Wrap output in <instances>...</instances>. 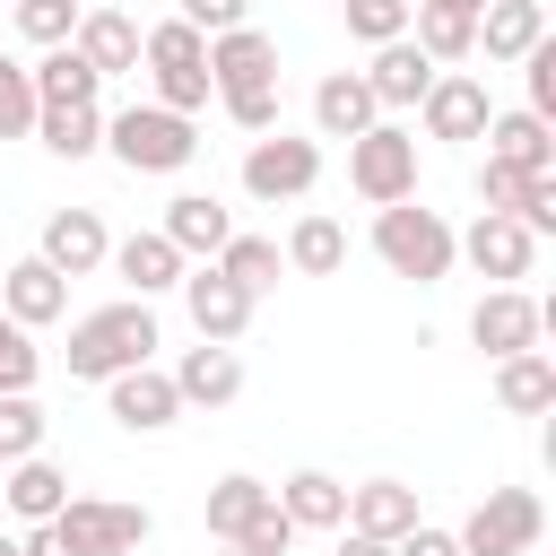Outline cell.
Returning a JSON list of instances; mask_svg holds the SVG:
<instances>
[{
	"label": "cell",
	"mask_w": 556,
	"mask_h": 556,
	"mask_svg": "<svg viewBox=\"0 0 556 556\" xmlns=\"http://www.w3.org/2000/svg\"><path fill=\"white\" fill-rule=\"evenodd\" d=\"M70 382H113V374H130V365H148L156 356V313L139 304V295H122V304H96V313H78L70 321Z\"/></svg>",
	"instance_id": "cell-1"
},
{
	"label": "cell",
	"mask_w": 556,
	"mask_h": 556,
	"mask_svg": "<svg viewBox=\"0 0 556 556\" xmlns=\"http://www.w3.org/2000/svg\"><path fill=\"white\" fill-rule=\"evenodd\" d=\"M374 261L391 269V278H417V287H434V278H452V226H443V208H417V200H391V208H374Z\"/></svg>",
	"instance_id": "cell-2"
},
{
	"label": "cell",
	"mask_w": 556,
	"mask_h": 556,
	"mask_svg": "<svg viewBox=\"0 0 556 556\" xmlns=\"http://www.w3.org/2000/svg\"><path fill=\"white\" fill-rule=\"evenodd\" d=\"M43 530H52L61 556H130V547H148L156 513L148 504H122V495H70Z\"/></svg>",
	"instance_id": "cell-3"
},
{
	"label": "cell",
	"mask_w": 556,
	"mask_h": 556,
	"mask_svg": "<svg viewBox=\"0 0 556 556\" xmlns=\"http://www.w3.org/2000/svg\"><path fill=\"white\" fill-rule=\"evenodd\" d=\"M104 148H113L122 174H182L200 156V130L182 113H165V104H130V113L104 122Z\"/></svg>",
	"instance_id": "cell-4"
},
{
	"label": "cell",
	"mask_w": 556,
	"mask_h": 556,
	"mask_svg": "<svg viewBox=\"0 0 556 556\" xmlns=\"http://www.w3.org/2000/svg\"><path fill=\"white\" fill-rule=\"evenodd\" d=\"M139 61L156 70V104H165V113H182V122L217 96V87H208V35H191L182 17L148 26V35H139Z\"/></svg>",
	"instance_id": "cell-5"
},
{
	"label": "cell",
	"mask_w": 556,
	"mask_h": 556,
	"mask_svg": "<svg viewBox=\"0 0 556 556\" xmlns=\"http://www.w3.org/2000/svg\"><path fill=\"white\" fill-rule=\"evenodd\" d=\"M348 182H356V200H365V208L417 200V130L374 122L365 139H348Z\"/></svg>",
	"instance_id": "cell-6"
},
{
	"label": "cell",
	"mask_w": 556,
	"mask_h": 556,
	"mask_svg": "<svg viewBox=\"0 0 556 556\" xmlns=\"http://www.w3.org/2000/svg\"><path fill=\"white\" fill-rule=\"evenodd\" d=\"M539 530H547V504H539L530 486H486V504H478L452 539H460V556H530Z\"/></svg>",
	"instance_id": "cell-7"
},
{
	"label": "cell",
	"mask_w": 556,
	"mask_h": 556,
	"mask_svg": "<svg viewBox=\"0 0 556 556\" xmlns=\"http://www.w3.org/2000/svg\"><path fill=\"white\" fill-rule=\"evenodd\" d=\"M321 182V139H295V130H269L243 148V191L252 200H304Z\"/></svg>",
	"instance_id": "cell-8"
},
{
	"label": "cell",
	"mask_w": 556,
	"mask_h": 556,
	"mask_svg": "<svg viewBox=\"0 0 556 556\" xmlns=\"http://www.w3.org/2000/svg\"><path fill=\"white\" fill-rule=\"evenodd\" d=\"M182 313H191V330H200L208 348H235V339L252 330V313H261V304H252L217 261H200V269H182Z\"/></svg>",
	"instance_id": "cell-9"
},
{
	"label": "cell",
	"mask_w": 556,
	"mask_h": 556,
	"mask_svg": "<svg viewBox=\"0 0 556 556\" xmlns=\"http://www.w3.org/2000/svg\"><path fill=\"white\" fill-rule=\"evenodd\" d=\"M452 252H460L478 278H495V287L530 278V261H539V243L521 235V217H495V208H478V217H469V235H452Z\"/></svg>",
	"instance_id": "cell-10"
},
{
	"label": "cell",
	"mask_w": 556,
	"mask_h": 556,
	"mask_svg": "<svg viewBox=\"0 0 556 556\" xmlns=\"http://www.w3.org/2000/svg\"><path fill=\"white\" fill-rule=\"evenodd\" d=\"M469 339H478L486 356H521V348H539V339H547V304H539V295H521V287H486V295H478V313H469Z\"/></svg>",
	"instance_id": "cell-11"
},
{
	"label": "cell",
	"mask_w": 556,
	"mask_h": 556,
	"mask_svg": "<svg viewBox=\"0 0 556 556\" xmlns=\"http://www.w3.org/2000/svg\"><path fill=\"white\" fill-rule=\"evenodd\" d=\"M35 261H43V269H61V278H96V269L113 261V235H104V217H96V208H52V217H43Z\"/></svg>",
	"instance_id": "cell-12"
},
{
	"label": "cell",
	"mask_w": 556,
	"mask_h": 556,
	"mask_svg": "<svg viewBox=\"0 0 556 556\" xmlns=\"http://www.w3.org/2000/svg\"><path fill=\"white\" fill-rule=\"evenodd\" d=\"M417 113H426V139H486V122H495V104H486V87L469 70H434Z\"/></svg>",
	"instance_id": "cell-13"
},
{
	"label": "cell",
	"mask_w": 556,
	"mask_h": 556,
	"mask_svg": "<svg viewBox=\"0 0 556 556\" xmlns=\"http://www.w3.org/2000/svg\"><path fill=\"white\" fill-rule=\"evenodd\" d=\"M104 408H113V426H122V434H165V426L182 417V400H174V382H165L156 365L113 374V382H104Z\"/></svg>",
	"instance_id": "cell-14"
},
{
	"label": "cell",
	"mask_w": 556,
	"mask_h": 556,
	"mask_svg": "<svg viewBox=\"0 0 556 556\" xmlns=\"http://www.w3.org/2000/svg\"><path fill=\"white\" fill-rule=\"evenodd\" d=\"M208 87L235 96V87H278V43L261 26H226L208 35Z\"/></svg>",
	"instance_id": "cell-15"
},
{
	"label": "cell",
	"mask_w": 556,
	"mask_h": 556,
	"mask_svg": "<svg viewBox=\"0 0 556 556\" xmlns=\"http://www.w3.org/2000/svg\"><path fill=\"white\" fill-rule=\"evenodd\" d=\"M156 235H165L182 261H217V252H226V235H235V217H226V200H217V191H174Z\"/></svg>",
	"instance_id": "cell-16"
},
{
	"label": "cell",
	"mask_w": 556,
	"mask_h": 556,
	"mask_svg": "<svg viewBox=\"0 0 556 556\" xmlns=\"http://www.w3.org/2000/svg\"><path fill=\"white\" fill-rule=\"evenodd\" d=\"M0 313H9L17 330H43V321H61V313H70V278H61V269H43V261L26 252V261H9V269H0Z\"/></svg>",
	"instance_id": "cell-17"
},
{
	"label": "cell",
	"mask_w": 556,
	"mask_h": 556,
	"mask_svg": "<svg viewBox=\"0 0 556 556\" xmlns=\"http://www.w3.org/2000/svg\"><path fill=\"white\" fill-rule=\"evenodd\" d=\"M165 382H174L182 408H226V400H243V356L200 339V348H182V365H174Z\"/></svg>",
	"instance_id": "cell-18"
},
{
	"label": "cell",
	"mask_w": 556,
	"mask_h": 556,
	"mask_svg": "<svg viewBox=\"0 0 556 556\" xmlns=\"http://www.w3.org/2000/svg\"><path fill=\"white\" fill-rule=\"evenodd\" d=\"M417 521H426V513H417V486H400V478H365V486H348V530L400 547Z\"/></svg>",
	"instance_id": "cell-19"
},
{
	"label": "cell",
	"mask_w": 556,
	"mask_h": 556,
	"mask_svg": "<svg viewBox=\"0 0 556 556\" xmlns=\"http://www.w3.org/2000/svg\"><path fill=\"white\" fill-rule=\"evenodd\" d=\"M70 52H78L96 78H113V70H139V17H122V9H78V35H70Z\"/></svg>",
	"instance_id": "cell-20"
},
{
	"label": "cell",
	"mask_w": 556,
	"mask_h": 556,
	"mask_svg": "<svg viewBox=\"0 0 556 556\" xmlns=\"http://www.w3.org/2000/svg\"><path fill=\"white\" fill-rule=\"evenodd\" d=\"M356 78L374 87V104H382V113H408V104H426V87H434V61H426V52L400 35V43H382V52H374V70H356Z\"/></svg>",
	"instance_id": "cell-21"
},
{
	"label": "cell",
	"mask_w": 556,
	"mask_h": 556,
	"mask_svg": "<svg viewBox=\"0 0 556 556\" xmlns=\"http://www.w3.org/2000/svg\"><path fill=\"white\" fill-rule=\"evenodd\" d=\"M382 122V104H374V87L356 78V70H330L321 87H313V130L321 139H365Z\"/></svg>",
	"instance_id": "cell-22"
},
{
	"label": "cell",
	"mask_w": 556,
	"mask_h": 556,
	"mask_svg": "<svg viewBox=\"0 0 556 556\" xmlns=\"http://www.w3.org/2000/svg\"><path fill=\"white\" fill-rule=\"evenodd\" d=\"M182 269H191V261H182V252H174V243H165L156 226H148V235H122V243H113V278H122V287H130L139 304H148V295H165V287H182Z\"/></svg>",
	"instance_id": "cell-23"
},
{
	"label": "cell",
	"mask_w": 556,
	"mask_h": 556,
	"mask_svg": "<svg viewBox=\"0 0 556 556\" xmlns=\"http://www.w3.org/2000/svg\"><path fill=\"white\" fill-rule=\"evenodd\" d=\"M495 408H504V417H539V408H556V356H547V348L495 356Z\"/></svg>",
	"instance_id": "cell-24"
},
{
	"label": "cell",
	"mask_w": 556,
	"mask_h": 556,
	"mask_svg": "<svg viewBox=\"0 0 556 556\" xmlns=\"http://www.w3.org/2000/svg\"><path fill=\"white\" fill-rule=\"evenodd\" d=\"M269 504H278V495H269L252 469H235V478H217V486H208L200 521H208V539H217V547H235V539H252V521H261Z\"/></svg>",
	"instance_id": "cell-25"
},
{
	"label": "cell",
	"mask_w": 556,
	"mask_h": 556,
	"mask_svg": "<svg viewBox=\"0 0 556 556\" xmlns=\"http://www.w3.org/2000/svg\"><path fill=\"white\" fill-rule=\"evenodd\" d=\"M269 495H278V513H287L295 530H348V486H339L330 469H295V478H278Z\"/></svg>",
	"instance_id": "cell-26"
},
{
	"label": "cell",
	"mask_w": 556,
	"mask_h": 556,
	"mask_svg": "<svg viewBox=\"0 0 556 556\" xmlns=\"http://www.w3.org/2000/svg\"><path fill=\"white\" fill-rule=\"evenodd\" d=\"M408 43H417L434 70H460V61L478 52V17H460V9H443V0H417V9H408Z\"/></svg>",
	"instance_id": "cell-27"
},
{
	"label": "cell",
	"mask_w": 556,
	"mask_h": 556,
	"mask_svg": "<svg viewBox=\"0 0 556 556\" xmlns=\"http://www.w3.org/2000/svg\"><path fill=\"white\" fill-rule=\"evenodd\" d=\"M486 156L513 165V174H556V130L539 113H495L486 122Z\"/></svg>",
	"instance_id": "cell-28"
},
{
	"label": "cell",
	"mask_w": 556,
	"mask_h": 556,
	"mask_svg": "<svg viewBox=\"0 0 556 556\" xmlns=\"http://www.w3.org/2000/svg\"><path fill=\"white\" fill-rule=\"evenodd\" d=\"M530 43H547V9L539 0H486L478 9V52L486 61H521Z\"/></svg>",
	"instance_id": "cell-29"
},
{
	"label": "cell",
	"mask_w": 556,
	"mask_h": 556,
	"mask_svg": "<svg viewBox=\"0 0 556 556\" xmlns=\"http://www.w3.org/2000/svg\"><path fill=\"white\" fill-rule=\"evenodd\" d=\"M0 495H9V513L35 530V521H52V513L70 504V469L43 460V452H35V460H9V486H0Z\"/></svg>",
	"instance_id": "cell-30"
},
{
	"label": "cell",
	"mask_w": 556,
	"mask_h": 556,
	"mask_svg": "<svg viewBox=\"0 0 556 556\" xmlns=\"http://www.w3.org/2000/svg\"><path fill=\"white\" fill-rule=\"evenodd\" d=\"M26 78H35V113H61V104H96V87H104V78H96V70H87L70 43H52V52H43Z\"/></svg>",
	"instance_id": "cell-31"
},
{
	"label": "cell",
	"mask_w": 556,
	"mask_h": 556,
	"mask_svg": "<svg viewBox=\"0 0 556 556\" xmlns=\"http://www.w3.org/2000/svg\"><path fill=\"white\" fill-rule=\"evenodd\" d=\"M287 269H304V278H330L339 261H348V226L339 217H321V208H304L295 226H287V252H278Z\"/></svg>",
	"instance_id": "cell-32"
},
{
	"label": "cell",
	"mask_w": 556,
	"mask_h": 556,
	"mask_svg": "<svg viewBox=\"0 0 556 556\" xmlns=\"http://www.w3.org/2000/svg\"><path fill=\"white\" fill-rule=\"evenodd\" d=\"M35 139H43L52 156H70V165H78V156H96V148H104V113H96V104H61V113H35Z\"/></svg>",
	"instance_id": "cell-33"
},
{
	"label": "cell",
	"mask_w": 556,
	"mask_h": 556,
	"mask_svg": "<svg viewBox=\"0 0 556 556\" xmlns=\"http://www.w3.org/2000/svg\"><path fill=\"white\" fill-rule=\"evenodd\" d=\"M217 269H226V278H235V287H243V295L261 304V295L278 287V269H287V261H278V243H269V235H226Z\"/></svg>",
	"instance_id": "cell-34"
},
{
	"label": "cell",
	"mask_w": 556,
	"mask_h": 556,
	"mask_svg": "<svg viewBox=\"0 0 556 556\" xmlns=\"http://www.w3.org/2000/svg\"><path fill=\"white\" fill-rule=\"evenodd\" d=\"M43 434H52V417L35 408V391L0 400V460H35V452H43Z\"/></svg>",
	"instance_id": "cell-35"
},
{
	"label": "cell",
	"mask_w": 556,
	"mask_h": 556,
	"mask_svg": "<svg viewBox=\"0 0 556 556\" xmlns=\"http://www.w3.org/2000/svg\"><path fill=\"white\" fill-rule=\"evenodd\" d=\"M43 382V348H35V330H17L9 313H0V400H17V391H35Z\"/></svg>",
	"instance_id": "cell-36"
},
{
	"label": "cell",
	"mask_w": 556,
	"mask_h": 556,
	"mask_svg": "<svg viewBox=\"0 0 556 556\" xmlns=\"http://www.w3.org/2000/svg\"><path fill=\"white\" fill-rule=\"evenodd\" d=\"M339 9H348V35L382 52V43H400V35H408V9H417V0H339Z\"/></svg>",
	"instance_id": "cell-37"
},
{
	"label": "cell",
	"mask_w": 556,
	"mask_h": 556,
	"mask_svg": "<svg viewBox=\"0 0 556 556\" xmlns=\"http://www.w3.org/2000/svg\"><path fill=\"white\" fill-rule=\"evenodd\" d=\"M17 35H26L35 52L70 43V35H78V0H17Z\"/></svg>",
	"instance_id": "cell-38"
},
{
	"label": "cell",
	"mask_w": 556,
	"mask_h": 556,
	"mask_svg": "<svg viewBox=\"0 0 556 556\" xmlns=\"http://www.w3.org/2000/svg\"><path fill=\"white\" fill-rule=\"evenodd\" d=\"M0 139H35V78L9 52H0Z\"/></svg>",
	"instance_id": "cell-39"
},
{
	"label": "cell",
	"mask_w": 556,
	"mask_h": 556,
	"mask_svg": "<svg viewBox=\"0 0 556 556\" xmlns=\"http://www.w3.org/2000/svg\"><path fill=\"white\" fill-rule=\"evenodd\" d=\"M521 78H530V104L521 113H539V122H556V43H530L521 61H513Z\"/></svg>",
	"instance_id": "cell-40"
},
{
	"label": "cell",
	"mask_w": 556,
	"mask_h": 556,
	"mask_svg": "<svg viewBox=\"0 0 556 556\" xmlns=\"http://www.w3.org/2000/svg\"><path fill=\"white\" fill-rule=\"evenodd\" d=\"M226 104V122L235 130H252V139H269L278 130V87H235V96H217Z\"/></svg>",
	"instance_id": "cell-41"
},
{
	"label": "cell",
	"mask_w": 556,
	"mask_h": 556,
	"mask_svg": "<svg viewBox=\"0 0 556 556\" xmlns=\"http://www.w3.org/2000/svg\"><path fill=\"white\" fill-rule=\"evenodd\" d=\"M521 191H530V174H513V165H495V156H478V200H486L495 217H513V208H521Z\"/></svg>",
	"instance_id": "cell-42"
},
{
	"label": "cell",
	"mask_w": 556,
	"mask_h": 556,
	"mask_svg": "<svg viewBox=\"0 0 556 556\" xmlns=\"http://www.w3.org/2000/svg\"><path fill=\"white\" fill-rule=\"evenodd\" d=\"M513 217H521V235H530V243H547V235H556V174H530V191H521V208H513Z\"/></svg>",
	"instance_id": "cell-43"
},
{
	"label": "cell",
	"mask_w": 556,
	"mask_h": 556,
	"mask_svg": "<svg viewBox=\"0 0 556 556\" xmlns=\"http://www.w3.org/2000/svg\"><path fill=\"white\" fill-rule=\"evenodd\" d=\"M243 9H252V0H182V26H191V35H226V26H252Z\"/></svg>",
	"instance_id": "cell-44"
},
{
	"label": "cell",
	"mask_w": 556,
	"mask_h": 556,
	"mask_svg": "<svg viewBox=\"0 0 556 556\" xmlns=\"http://www.w3.org/2000/svg\"><path fill=\"white\" fill-rule=\"evenodd\" d=\"M391 556H460V539H452V530H434V521H417V530H408Z\"/></svg>",
	"instance_id": "cell-45"
},
{
	"label": "cell",
	"mask_w": 556,
	"mask_h": 556,
	"mask_svg": "<svg viewBox=\"0 0 556 556\" xmlns=\"http://www.w3.org/2000/svg\"><path fill=\"white\" fill-rule=\"evenodd\" d=\"M330 556H391V547H382V539H365V530H339V547H330Z\"/></svg>",
	"instance_id": "cell-46"
},
{
	"label": "cell",
	"mask_w": 556,
	"mask_h": 556,
	"mask_svg": "<svg viewBox=\"0 0 556 556\" xmlns=\"http://www.w3.org/2000/svg\"><path fill=\"white\" fill-rule=\"evenodd\" d=\"M443 9H460V17H478V9H486V0H443Z\"/></svg>",
	"instance_id": "cell-47"
},
{
	"label": "cell",
	"mask_w": 556,
	"mask_h": 556,
	"mask_svg": "<svg viewBox=\"0 0 556 556\" xmlns=\"http://www.w3.org/2000/svg\"><path fill=\"white\" fill-rule=\"evenodd\" d=\"M0 556H17V539H9V530H0Z\"/></svg>",
	"instance_id": "cell-48"
},
{
	"label": "cell",
	"mask_w": 556,
	"mask_h": 556,
	"mask_svg": "<svg viewBox=\"0 0 556 556\" xmlns=\"http://www.w3.org/2000/svg\"><path fill=\"white\" fill-rule=\"evenodd\" d=\"M226 556H261V547H226Z\"/></svg>",
	"instance_id": "cell-49"
}]
</instances>
